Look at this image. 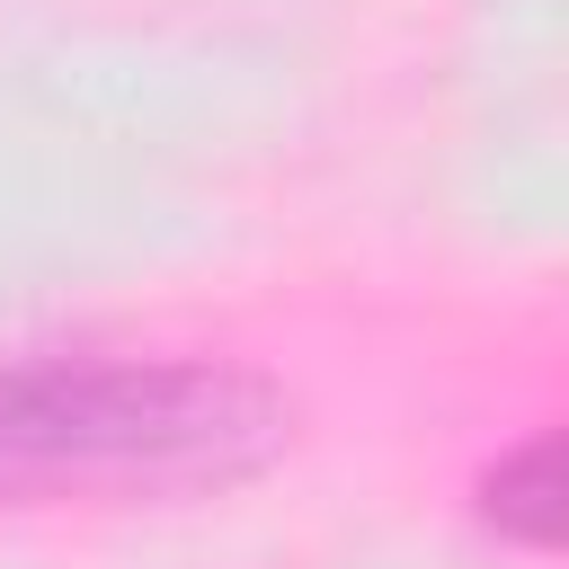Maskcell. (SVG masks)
<instances>
[{
  "label": "cell",
  "mask_w": 569,
  "mask_h": 569,
  "mask_svg": "<svg viewBox=\"0 0 569 569\" xmlns=\"http://www.w3.org/2000/svg\"><path fill=\"white\" fill-rule=\"evenodd\" d=\"M293 400L213 356H27L0 365V507L187 498L258 480Z\"/></svg>",
  "instance_id": "1"
},
{
  "label": "cell",
  "mask_w": 569,
  "mask_h": 569,
  "mask_svg": "<svg viewBox=\"0 0 569 569\" xmlns=\"http://www.w3.org/2000/svg\"><path fill=\"white\" fill-rule=\"evenodd\" d=\"M480 516L525 542V551H551L560 542V445L551 436H525L516 453H498V471L480 480Z\"/></svg>",
  "instance_id": "2"
}]
</instances>
